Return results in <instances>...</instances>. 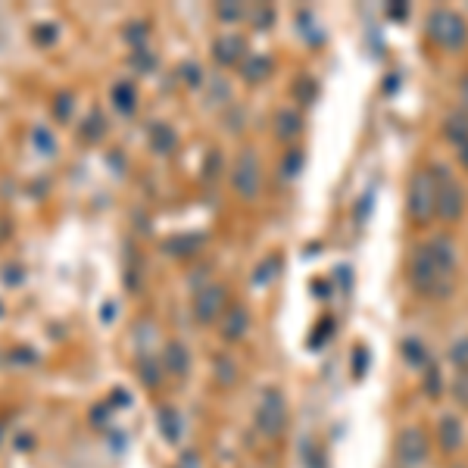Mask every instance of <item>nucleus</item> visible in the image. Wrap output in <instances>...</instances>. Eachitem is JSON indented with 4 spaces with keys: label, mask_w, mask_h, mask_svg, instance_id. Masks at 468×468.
<instances>
[{
    "label": "nucleus",
    "mask_w": 468,
    "mask_h": 468,
    "mask_svg": "<svg viewBox=\"0 0 468 468\" xmlns=\"http://www.w3.org/2000/svg\"><path fill=\"white\" fill-rule=\"evenodd\" d=\"M459 147H462V156H459V159L468 166V141H465V144H459Z\"/></svg>",
    "instance_id": "a878e982"
},
{
    "label": "nucleus",
    "mask_w": 468,
    "mask_h": 468,
    "mask_svg": "<svg viewBox=\"0 0 468 468\" xmlns=\"http://www.w3.org/2000/svg\"><path fill=\"white\" fill-rule=\"evenodd\" d=\"M256 422L266 434H281L287 422V406H284V397L278 390H266L262 393V403H259V412H256Z\"/></svg>",
    "instance_id": "20e7f679"
},
{
    "label": "nucleus",
    "mask_w": 468,
    "mask_h": 468,
    "mask_svg": "<svg viewBox=\"0 0 468 468\" xmlns=\"http://www.w3.org/2000/svg\"><path fill=\"white\" fill-rule=\"evenodd\" d=\"M440 443L447 449H456L462 443V428H459V422H456V418H443V422H440Z\"/></svg>",
    "instance_id": "f8f14e48"
},
{
    "label": "nucleus",
    "mask_w": 468,
    "mask_h": 468,
    "mask_svg": "<svg viewBox=\"0 0 468 468\" xmlns=\"http://www.w3.org/2000/svg\"><path fill=\"white\" fill-rule=\"evenodd\" d=\"M428 28H431V35H434V41L443 44V47H462L468 37L465 19L453 10H434L431 12Z\"/></svg>",
    "instance_id": "f03ea898"
},
{
    "label": "nucleus",
    "mask_w": 468,
    "mask_h": 468,
    "mask_svg": "<svg viewBox=\"0 0 468 468\" xmlns=\"http://www.w3.org/2000/svg\"><path fill=\"white\" fill-rule=\"evenodd\" d=\"M222 300H225V287L218 284H209L203 287V291L197 293V300H193V315H197V322H212V318L218 315V309H222Z\"/></svg>",
    "instance_id": "0eeeda50"
},
{
    "label": "nucleus",
    "mask_w": 468,
    "mask_h": 468,
    "mask_svg": "<svg viewBox=\"0 0 468 468\" xmlns=\"http://www.w3.org/2000/svg\"><path fill=\"white\" fill-rule=\"evenodd\" d=\"M453 362L456 365H462V368L468 365V337H462V340L453 347Z\"/></svg>",
    "instance_id": "aec40b11"
},
{
    "label": "nucleus",
    "mask_w": 468,
    "mask_h": 468,
    "mask_svg": "<svg viewBox=\"0 0 468 468\" xmlns=\"http://www.w3.org/2000/svg\"><path fill=\"white\" fill-rule=\"evenodd\" d=\"M462 100H465V110H468V81L462 85Z\"/></svg>",
    "instance_id": "bb28decb"
},
{
    "label": "nucleus",
    "mask_w": 468,
    "mask_h": 468,
    "mask_svg": "<svg viewBox=\"0 0 468 468\" xmlns=\"http://www.w3.org/2000/svg\"><path fill=\"white\" fill-rule=\"evenodd\" d=\"M159 422H162V434L168 440H178V428H175V412L172 409H162L159 412Z\"/></svg>",
    "instance_id": "a211bd4d"
},
{
    "label": "nucleus",
    "mask_w": 468,
    "mask_h": 468,
    "mask_svg": "<svg viewBox=\"0 0 468 468\" xmlns=\"http://www.w3.org/2000/svg\"><path fill=\"white\" fill-rule=\"evenodd\" d=\"M424 437H422V431H415V428H406L403 434L397 437V456L406 462V465H418V462L424 459Z\"/></svg>",
    "instance_id": "6e6552de"
},
{
    "label": "nucleus",
    "mask_w": 468,
    "mask_h": 468,
    "mask_svg": "<svg viewBox=\"0 0 468 468\" xmlns=\"http://www.w3.org/2000/svg\"><path fill=\"white\" fill-rule=\"evenodd\" d=\"M69 112H72V97H66V94H62V97H60V106H56V119H66Z\"/></svg>",
    "instance_id": "4be33fe9"
},
{
    "label": "nucleus",
    "mask_w": 468,
    "mask_h": 468,
    "mask_svg": "<svg viewBox=\"0 0 468 468\" xmlns=\"http://www.w3.org/2000/svg\"><path fill=\"white\" fill-rule=\"evenodd\" d=\"M234 191L243 193V197H256L259 191V159H256L253 150H243V156L237 159L234 166Z\"/></svg>",
    "instance_id": "423d86ee"
},
{
    "label": "nucleus",
    "mask_w": 468,
    "mask_h": 468,
    "mask_svg": "<svg viewBox=\"0 0 468 468\" xmlns=\"http://www.w3.org/2000/svg\"><path fill=\"white\" fill-rule=\"evenodd\" d=\"M266 69H268V60H266V56H250V60L243 62V72H247L250 81H259Z\"/></svg>",
    "instance_id": "dca6fc26"
},
{
    "label": "nucleus",
    "mask_w": 468,
    "mask_h": 468,
    "mask_svg": "<svg viewBox=\"0 0 468 468\" xmlns=\"http://www.w3.org/2000/svg\"><path fill=\"white\" fill-rule=\"evenodd\" d=\"M447 125H449V128H447V135L453 137L456 144H465V141H468V128H465V125H468V119H459V116H453Z\"/></svg>",
    "instance_id": "f3484780"
},
{
    "label": "nucleus",
    "mask_w": 468,
    "mask_h": 468,
    "mask_svg": "<svg viewBox=\"0 0 468 468\" xmlns=\"http://www.w3.org/2000/svg\"><path fill=\"white\" fill-rule=\"evenodd\" d=\"M212 50H216L218 62H237L241 60V53H243V41L241 37H234V35H225V37H218Z\"/></svg>",
    "instance_id": "9d476101"
},
{
    "label": "nucleus",
    "mask_w": 468,
    "mask_h": 468,
    "mask_svg": "<svg viewBox=\"0 0 468 468\" xmlns=\"http://www.w3.org/2000/svg\"><path fill=\"white\" fill-rule=\"evenodd\" d=\"M187 72V85H200V66H184Z\"/></svg>",
    "instance_id": "393cba45"
},
{
    "label": "nucleus",
    "mask_w": 468,
    "mask_h": 468,
    "mask_svg": "<svg viewBox=\"0 0 468 468\" xmlns=\"http://www.w3.org/2000/svg\"><path fill=\"white\" fill-rule=\"evenodd\" d=\"M166 365H168V372H178V374L187 368V353L181 343H172V347L166 349Z\"/></svg>",
    "instance_id": "4468645a"
},
{
    "label": "nucleus",
    "mask_w": 468,
    "mask_h": 468,
    "mask_svg": "<svg viewBox=\"0 0 468 468\" xmlns=\"http://www.w3.org/2000/svg\"><path fill=\"white\" fill-rule=\"evenodd\" d=\"M19 281H22V268L10 266V268H6V284H19Z\"/></svg>",
    "instance_id": "b1692460"
},
{
    "label": "nucleus",
    "mask_w": 468,
    "mask_h": 468,
    "mask_svg": "<svg viewBox=\"0 0 468 468\" xmlns=\"http://www.w3.org/2000/svg\"><path fill=\"white\" fill-rule=\"evenodd\" d=\"M462 209H465V193H462V187L449 175H443V181L437 184V212L447 222H456L462 216Z\"/></svg>",
    "instance_id": "39448f33"
},
{
    "label": "nucleus",
    "mask_w": 468,
    "mask_h": 468,
    "mask_svg": "<svg viewBox=\"0 0 468 468\" xmlns=\"http://www.w3.org/2000/svg\"><path fill=\"white\" fill-rule=\"evenodd\" d=\"M278 268H281V259H278V256L272 259V266H268V259H266V262L259 266V272H256V284H266V281H272V275L278 272Z\"/></svg>",
    "instance_id": "6ab92c4d"
},
{
    "label": "nucleus",
    "mask_w": 468,
    "mask_h": 468,
    "mask_svg": "<svg viewBox=\"0 0 468 468\" xmlns=\"http://www.w3.org/2000/svg\"><path fill=\"white\" fill-rule=\"evenodd\" d=\"M300 131V116H293V110L278 112V137H293Z\"/></svg>",
    "instance_id": "2eb2a0df"
},
{
    "label": "nucleus",
    "mask_w": 468,
    "mask_h": 468,
    "mask_svg": "<svg viewBox=\"0 0 468 468\" xmlns=\"http://www.w3.org/2000/svg\"><path fill=\"white\" fill-rule=\"evenodd\" d=\"M247 324H250V315L243 306H231L228 315L222 318V334L228 337V340H241L243 334H247Z\"/></svg>",
    "instance_id": "1a4fd4ad"
},
{
    "label": "nucleus",
    "mask_w": 468,
    "mask_h": 468,
    "mask_svg": "<svg viewBox=\"0 0 468 468\" xmlns=\"http://www.w3.org/2000/svg\"><path fill=\"white\" fill-rule=\"evenodd\" d=\"M35 141H37V147H47V150H53V137H50L47 131H41V128H37V131H35Z\"/></svg>",
    "instance_id": "5701e85b"
},
{
    "label": "nucleus",
    "mask_w": 468,
    "mask_h": 468,
    "mask_svg": "<svg viewBox=\"0 0 468 468\" xmlns=\"http://www.w3.org/2000/svg\"><path fill=\"white\" fill-rule=\"evenodd\" d=\"M112 100H116V110L135 112V100H137L135 85H131V81H119V85L112 87Z\"/></svg>",
    "instance_id": "9b49d317"
},
{
    "label": "nucleus",
    "mask_w": 468,
    "mask_h": 468,
    "mask_svg": "<svg viewBox=\"0 0 468 468\" xmlns=\"http://www.w3.org/2000/svg\"><path fill=\"white\" fill-rule=\"evenodd\" d=\"M409 212L415 218H431L437 212V184L428 172H418L409 184Z\"/></svg>",
    "instance_id": "7ed1b4c3"
},
{
    "label": "nucleus",
    "mask_w": 468,
    "mask_h": 468,
    "mask_svg": "<svg viewBox=\"0 0 468 468\" xmlns=\"http://www.w3.org/2000/svg\"><path fill=\"white\" fill-rule=\"evenodd\" d=\"M150 144H153L156 153H168V150L175 147V135L168 131V125H153V131H150Z\"/></svg>",
    "instance_id": "ddd939ff"
},
{
    "label": "nucleus",
    "mask_w": 468,
    "mask_h": 468,
    "mask_svg": "<svg viewBox=\"0 0 468 468\" xmlns=\"http://www.w3.org/2000/svg\"><path fill=\"white\" fill-rule=\"evenodd\" d=\"M243 16L241 6H218V19H225V22H231V19Z\"/></svg>",
    "instance_id": "412c9836"
},
{
    "label": "nucleus",
    "mask_w": 468,
    "mask_h": 468,
    "mask_svg": "<svg viewBox=\"0 0 468 468\" xmlns=\"http://www.w3.org/2000/svg\"><path fill=\"white\" fill-rule=\"evenodd\" d=\"M456 266V250L447 237H437L428 247L415 250V262H412V275H415V287L422 293H443V281L453 275Z\"/></svg>",
    "instance_id": "f257e3e1"
}]
</instances>
